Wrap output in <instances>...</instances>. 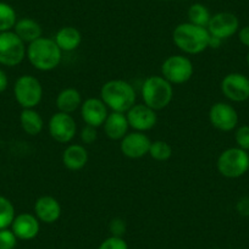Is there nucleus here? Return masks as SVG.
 <instances>
[{
    "label": "nucleus",
    "mask_w": 249,
    "mask_h": 249,
    "mask_svg": "<svg viewBox=\"0 0 249 249\" xmlns=\"http://www.w3.org/2000/svg\"><path fill=\"white\" fill-rule=\"evenodd\" d=\"M100 99L111 111L126 114L136 104L135 88L127 81L110 80L100 88Z\"/></svg>",
    "instance_id": "nucleus-3"
},
{
    "label": "nucleus",
    "mask_w": 249,
    "mask_h": 249,
    "mask_svg": "<svg viewBox=\"0 0 249 249\" xmlns=\"http://www.w3.org/2000/svg\"><path fill=\"white\" fill-rule=\"evenodd\" d=\"M238 39L244 47L249 48V26H244L238 30Z\"/></svg>",
    "instance_id": "nucleus-34"
},
{
    "label": "nucleus",
    "mask_w": 249,
    "mask_h": 249,
    "mask_svg": "<svg viewBox=\"0 0 249 249\" xmlns=\"http://www.w3.org/2000/svg\"><path fill=\"white\" fill-rule=\"evenodd\" d=\"M25 43L14 31L0 33V64L9 68L18 66L26 57Z\"/></svg>",
    "instance_id": "nucleus-8"
},
{
    "label": "nucleus",
    "mask_w": 249,
    "mask_h": 249,
    "mask_svg": "<svg viewBox=\"0 0 249 249\" xmlns=\"http://www.w3.org/2000/svg\"><path fill=\"white\" fill-rule=\"evenodd\" d=\"M221 92L233 103H242L249 99V78L239 72H232L221 81Z\"/></svg>",
    "instance_id": "nucleus-11"
},
{
    "label": "nucleus",
    "mask_w": 249,
    "mask_h": 249,
    "mask_svg": "<svg viewBox=\"0 0 249 249\" xmlns=\"http://www.w3.org/2000/svg\"><path fill=\"white\" fill-rule=\"evenodd\" d=\"M210 36L224 40L236 35L239 30V20L234 14L222 11L212 16L207 27Z\"/></svg>",
    "instance_id": "nucleus-12"
},
{
    "label": "nucleus",
    "mask_w": 249,
    "mask_h": 249,
    "mask_svg": "<svg viewBox=\"0 0 249 249\" xmlns=\"http://www.w3.org/2000/svg\"><path fill=\"white\" fill-rule=\"evenodd\" d=\"M26 56L36 70L48 72L55 70L60 65L62 52L54 39L40 37L28 44Z\"/></svg>",
    "instance_id": "nucleus-1"
},
{
    "label": "nucleus",
    "mask_w": 249,
    "mask_h": 249,
    "mask_svg": "<svg viewBox=\"0 0 249 249\" xmlns=\"http://www.w3.org/2000/svg\"><path fill=\"white\" fill-rule=\"evenodd\" d=\"M109 230L110 232H111V236L122 237V234L126 231V224H124V221L122 219L116 217V219H112L111 221H110Z\"/></svg>",
    "instance_id": "nucleus-32"
},
{
    "label": "nucleus",
    "mask_w": 249,
    "mask_h": 249,
    "mask_svg": "<svg viewBox=\"0 0 249 249\" xmlns=\"http://www.w3.org/2000/svg\"><path fill=\"white\" fill-rule=\"evenodd\" d=\"M14 32L18 35V37L20 38L25 44L26 43L30 44V43L37 40L38 38L43 37L42 26H40L37 21L30 18L18 20L15 27H14Z\"/></svg>",
    "instance_id": "nucleus-22"
},
{
    "label": "nucleus",
    "mask_w": 249,
    "mask_h": 249,
    "mask_svg": "<svg viewBox=\"0 0 249 249\" xmlns=\"http://www.w3.org/2000/svg\"><path fill=\"white\" fill-rule=\"evenodd\" d=\"M234 141H236L237 147L243 150H249V126L248 124H242L237 127L234 132Z\"/></svg>",
    "instance_id": "nucleus-29"
},
{
    "label": "nucleus",
    "mask_w": 249,
    "mask_h": 249,
    "mask_svg": "<svg viewBox=\"0 0 249 249\" xmlns=\"http://www.w3.org/2000/svg\"><path fill=\"white\" fill-rule=\"evenodd\" d=\"M15 208L6 197L0 196V230L11 227L15 219Z\"/></svg>",
    "instance_id": "nucleus-26"
},
{
    "label": "nucleus",
    "mask_w": 249,
    "mask_h": 249,
    "mask_svg": "<svg viewBox=\"0 0 249 249\" xmlns=\"http://www.w3.org/2000/svg\"><path fill=\"white\" fill-rule=\"evenodd\" d=\"M187 18H188V22L207 28L210 18H212V14L207 6L197 3L190 6V9L187 11Z\"/></svg>",
    "instance_id": "nucleus-24"
},
{
    "label": "nucleus",
    "mask_w": 249,
    "mask_h": 249,
    "mask_svg": "<svg viewBox=\"0 0 249 249\" xmlns=\"http://www.w3.org/2000/svg\"><path fill=\"white\" fill-rule=\"evenodd\" d=\"M11 230L21 241H32L38 236L40 230V221L35 214L21 213L16 215L11 224Z\"/></svg>",
    "instance_id": "nucleus-16"
},
{
    "label": "nucleus",
    "mask_w": 249,
    "mask_h": 249,
    "mask_svg": "<svg viewBox=\"0 0 249 249\" xmlns=\"http://www.w3.org/2000/svg\"><path fill=\"white\" fill-rule=\"evenodd\" d=\"M236 210L241 216L248 217L249 216V197H242L237 202Z\"/></svg>",
    "instance_id": "nucleus-33"
},
{
    "label": "nucleus",
    "mask_w": 249,
    "mask_h": 249,
    "mask_svg": "<svg viewBox=\"0 0 249 249\" xmlns=\"http://www.w3.org/2000/svg\"><path fill=\"white\" fill-rule=\"evenodd\" d=\"M216 167L226 178H238L249 170V154L238 147L229 148L219 155Z\"/></svg>",
    "instance_id": "nucleus-5"
},
{
    "label": "nucleus",
    "mask_w": 249,
    "mask_h": 249,
    "mask_svg": "<svg viewBox=\"0 0 249 249\" xmlns=\"http://www.w3.org/2000/svg\"><path fill=\"white\" fill-rule=\"evenodd\" d=\"M55 43L61 49V52H73L82 43V35L80 31L72 26L61 27L54 37Z\"/></svg>",
    "instance_id": "nucleus-20"
},
{
    "label": "nucleus",
    "mask_w": 249,
    "mask_h": 249,
    "mask_svg": "<svg viewBox=\"0 0 249 249\" xmlns=\"http://www.w3.org/2000/svg\"><path fill=\"white\" fill-rule=\"evenodd\" d=\"M8 86H9L8 76H6V73L0 69V93H3L4 90H6Z\"/></svg>",
    "instance_id": "nucleus-35"
},
{
    "label": "nucleus",
    "mask_w": 249,
    "mask_h": 249,
    "mask_svg": "<svg viewBox=\"0 0 249 249\" xmlns=\"http://www.w3.org/2000/svg\"><path fill=\"white\" fill-rule=\"evenodd\" d=\"M62 164L71 171L82 170L88 162V150L82 144H70L62 152Z\"/></svg>",
    "instance_id": "nucleus-19"
},
{
    "label": "nucleus",
    "mask_w": 249,
    "mask_h": 249,
    "mask_svg": "<svg viewBox=\"0 0 249 249\" xmlns=\"http://www.w3.org/2000/svg\"><path fill=\"white\" fill-rule=\"evenodd\" d=\"M195 68L190 57L184 55H171L164 60L161 76L172 86L183 85L192 78Z\"/></svg>",
    "instance_id": "nucleus-7"
},
{
    "label": "nucleus",
    "mask_w": 249,
    "mask_h": 249,
    "mask_svg": "<svg viewBox=\"0 0 249 249\" xmlns=\"http://www.w3.org/2000/svg\"><path fill=\"white\" fill-rule=\"evenodd\" d=\"M61 205L52 196H42L35 203V215L43 224H54L61 216Z\"/></svg>",
    "instance_id": "nucleus-17"
},
{
    "label": "nucleus",
    "mask_w": 249,
    "mask_h": 249,
    "mask_svg": "<svg viewBox=\"0 0 249 249\" xmlns=\"http://www.w3.org/2000/svg\"><path fill=\"white\" fill-rule=\"evenodd\" d=\"M48 131L55 142L66 144L75 138L77 132V124L72 115L65 112H55L48 122Z\"/></svg>",
    "instance_id": "nucleus-9"
},
{
    "label": "nucleus",
    "mask_w": 249,
    "mask_h": 249,
    "mask_svg": "<svg viewBox=\"0 0 249 249\" xmlns=\"http://www.w3.org/2000/svg\"><path fill=\"white\" fill-rule=\"evenodd\" d=\"M18 22L16 11L10 4L0 1V33L14 30Z\"/></svg>",
    "instance_id": "nucleus-25"
},
{
    "label": "nucleus",
    "mask_w": 249,
    "mask_h": 249,
    "mask_svg": "<svg viewBox=\"0 0 249 249\" xmlns=\"http://www.w3.org/2000/svg\"><path fill=\"white\" fill-rule=\"evenodd\" d=\"M98 249H128V244L122 237L110 236L100 243Z\"/></svg>",
    "instance_id": "nucleus-30"
},
{
    "label": "nucleus",
    "mask_w": 249,
    "mask_h": 249,
    "mask_svg": "<svg viewBox=\"0 0 249 249\" xmlns=\"http://www.w3.org/2000/svg\"><path fill=\"white\" fill-rule=\"evenodd\" d=\"M247 65H248V68H249V53H248V55H247Z\"/></svg>",
    "instance_id": "nucleus-37"
},
{
    "label": "nucleus",
    "mask_w": 249,
    "mask_h": 249,
    "mask_svg": "<svg viewBox=\"0 0 249 249\" xmlns=\"http://www.w3.org/2000/svg\"><path fill=\"white\" fill-rule=\"evenodd\" d=\"M82 103L83 100L81 93L76 88L72 87L62 89L56 95V100H55V104H56L57 110L60 112H65V114L70 115L77 111L81 105H82Z\"/></svg>",
    "instance_id": "nucleus-21"
},
{
    "label": "nucleus",
    "mask_w": 249,
    "mask_h": 249,
    "mask_svg": "<svg viewBox=\"0 0 249 249\" xmlns=\"http://www.w3.org/2000/svg\"><path fill=\"white\" fill-rule=\"evenodd\" d=\"M103 127L107 138L112 141H121L128 133L130 124H128L126 114L111 111L107 115Z\"/></svg>",
    "instance_id": "nucleus-18"
},
{
    "label": "nucleus",
    "mask_w": 249,
    "mask_h": 249,
    "mask_svg": "<svg viewBox=\"0 0 249 249\" xmlns=\"http://www.w3.org/2000/svg\"><path fill=\"white\" fill-rule=\"evenodd\" d=\"M152 144L150 138L144 132H130L120 141V150L128 159H141L149 154Z\"/></svg>",
    "instance_id": "nucleus-13"
},
{
    "label": "nucleus",
    "mask_w": 249,
    "mask_h": 249,
    "mask_svg": "<svg viewBox=\"0 0 249 249\" xmlns=\"http://www.w3.org/2000/svg\"><path fill=\"white\" fill-rule=\"evenodd\" d=\"M150 158L157 161H166L172 155V147L165 141H154L149 148Z\"/></svg>",
    "instance_id": "nucleus-27"
},
{
    "label": "nucleus",
    "mask_w": 249,
    "mask_h": 249,
    "mask_svg": "<svg viewBox=\"0 0 249 249\" xmlns=\"http://www.w3.org/2000/svg\"><path fill=\"white\" fill-rule=\"evenodd\" d=\"M164 1H171V0H164Z\"/></svg>",
    "instance_id": "nucleus-38"
},
{
    "label": "nucleus",
    "mask_w": 249,
    "mask_h": 249,
    "mask_svg": "<svg viewBox=\"0 0 249 249\" xmlns=\"http://www.w3.org/2000/svg\"><path fill=\"white\" fill-rule=\"evenodd\" d=\"M18 241V237L11 229L0 230V249H15Z\"/></svg>",
    "instance_id": "nucleus-28"
},
{
    "label": "nucleus",
    "mask_w": 249,
    "mask_h": 249,
    "mask_svg": "<svg viewBox=\"0 0 249 249\" xmlns=\"http://www.w3.org/2000/svg\"><path fill=\"white\" fill-rule=\"evenodd\" d=\"M143 104L153 110H162L170 105L174 98V87L162 76H149L142 85Z\"/></svg>",
    "instance_id": "nucleus-4"
},
{
    "label": "nucleus",
    "mask_w": 249,
    "mask_h": 249,
    "mask_svg": "<svg viewBox=\"0 0 249 249\" xmlns=\"http://www.w3.org/2000/svg\"><path fill=\"white\" fill-rule=\"evenodd\" d=\"M172 40L184 54L197 55L209 48L210 33L205 27L191 22H183L175 27Z\"/></svg>",
    "instance_id": "nucleus-2"
},
{
    "label": "nucleus",
    "mask_w": 249,
    "mask_h": 249,
    "mask_svg": "<svg viewBox=\"0 0 249 249\" xmlns=\"http://www.w3.org/2000/svg\"><path fill=\"white\" fill-rule=\"evenodd\" d=\"M22 130L30 136H38L44 128V121L36 109H23L20 114Z\"/></svg>",
    "instance_id": "nucleus-23"
},
{
    "label": "nucleus",
    "mask_w": 249,
    "mask_h": 249,
    "mask_svg": "<svg viewBox=\"0 0 249 249\" xmlns=\"http://www.w3.org/2000/svg\"><path fill=\"white\" fill-rule=\"evenodd\" d=\"M126 116L130 127L138 132L152 130L158 122L157 111L145 104H135L126 112Z\"/></svg>",
    "instance_id": "nucleus-14"
},
{
    "label": "nucleus",
    "mask_w": 249,
    "mask_h": 249,
    "mask_svg": "<svg viewBox=\"0 0 249 249\" xmlns=\"http://www.w3.org/2000/svg\"><path fill=\"white\" fill-rule=\"evenodd\" d=\"M209 121L213 127L222 132H230L238 124V114L229 103L217 102L209 109Z\"/></svg>",
    "instance_id": "nucleus-10"
},
{
    "label": "nucleus",
    "mask_w": 249,
    "mask_h": 249,
    "mask_svg": "<svg viewBox=\"0 0 249 249\" xmlns=\"http://www.w3.org/2000/svg\"><path fill=\"white\" fill-rule=\"evenodd\" d=\"M221 39H219V38L216 37H213V36H210V40H209V48H219L220 45H221Z\"/></svg>",
    "instance_id": "nucleus-36"
},
{
    "label": "nucleus",
    "mask_w": 249,
    "mask_h": 249,
    "mask_svg": "<svg viewBox=\"0 0 249 249\" xmlns=\"http://www.w3.org/2000/svg\"><path fill=\"white\" fill-rule=\"evenodd\" d=\"M80 137L83 144H93L98 138L97 128L93 127V126H89V124H86L85 127L81 130Z\"/></svg>",
    "instance_id": "nucleus-31"
},
{
    "label": "nucleus",
    "mask_w": 249,
    "mask_h": 249,
    "mask_svg": "<svg viewBox=\"0 0 249 249\" xmlns=\"http://www.w3.org/2000/svg\"><path fill=\"white\" fill-rule=\"evenodd\" d=\"M14 95L22 109H35L42 102V83L32 75L20 76L14 85Z\"/></svg>",
    "instance_id": "nucleus-6"
},
{
    "label": "nucleus",
    "mask_w": 249,
    "mask_h": 249,
    "mask_svg": "<svg viewBox=\"0 0 249 249\" xmlns=\"http://www.w3.org/2000/svg\"><path fill=\"white\" fill-rule=\"evenodd\" d=\"M81 117L86 124L98 128L103 126L109 115V109L100 98H88L80 107Z\"/></svg>",
    "instance_id": "nucleus-15"
}]
</instances>
